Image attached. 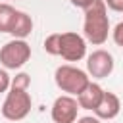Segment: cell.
Wrapping results in <instances>:
<instances>
[{
  "label": "cell",
  "instance_id": "6da1fadb",
  "mask_svg": "<svg viewBox=\"0 0 123 123\" xmlns=\"http://www.w3.org/2000/svg\"><path fill=\"white\" fill-rule=\"evenodd\" d=\"M85 12V19H83V37L86 42L94 44V46H102L111 29H110V17H108V8L104 4V0H94Z\"/></svg>",
  "mask_w": 123,
  "mask_h": 123
},
{
  "label": "cell",
  "instance_id": "7a4b0ae2",
  "mask_svg": "<svg viewBox=\"0 0 123 123\" xmlns=\"http://www.w3.org/2000/svg\"><path fill=\"white\" fill-rule=\"evenodd\" d=\"M54 83L56 86L69 94V96H77L88 83H90V77L85 69L73 65V63H63L60 67H56L54 71Z\"/></svg>",
  "mask_w": 123,
  "mask_h": 123
},
{
  "label": "cell",
  "instance_id": "3957f363",
  "mask_svg": "<svg viewBox=\"0 0 123 123\" xmlns=\"http://www.w3.org/2000/svg\"><path fill=\"white\" fill-rule=\"evenodd\" d=\"M31 108H33V98L29 94V88L10 86L2 104V117L8 121H21L31 113Z\"/></svg>",
  "mask_w": 123,
  "mask_h": 123
},
{
  "label": "cell",
  "instance_id": "277c9868",
  "mask_svg": "<svg viewBox=\"0 0 123 123\" xmlns=\"http://www.w3.org/2000/svg\"><path fill=\"white\" fill-rule=\"evenodd\" d=\"M31 60V46L25 38H12L0 48V63L4 69H21Z\"/></svg>",
  "mask_w": 123,
  "mask_h": 123
},
{
  "label": "cell",
  "instance_id": "5b68a950",
  "mask_svg": "<svg viewBox=\"0 0 123 123\" xmlns=\"http://www.w3.org/2000/svg\"><path fill=\"white\" fill-rule=\"evenodd\" d=\"M58 56L65 62H81L83 58H86L85 37L75 33V31L60 33V54Z\"/></svg>",
  "mask_w": 123,
  "mask_h": 123
},
{
  "label": "cell",
  "instance_id": "8992f818",
  "mask_svg": "<svg viewBox=\"0 0 123 123\" xmlns=\"http://www.w3.org/2000/svg\"><path fill=\"white\" fill-rule=\"evenodd\" d=\"M113 67H115V60L104 48H98V50H94L92 54L86 56V73L92 79H106V77H110L113 73Z\"/></svg>",
  "mask_w": 123,
  "mask_h": 123
},
{
  "label": "cell",
  "instance_id": "52a82bcc",
  "mask_svg": "<svg viewBox=\"0 0 123 123\" xmlns=\"http://www.w3.org/2000/svg\"><path fill=\"white\" fill-rule=\"evenodd\" d=\"M79 102L75 96L69 94H62L54 100L52 110H50V117L54 123H75V119L79 117Z\"/></svg>",
  "mask_w": 123,
  "mask_h": 123
},
{
  "label": "cell",
  "instance_id": "ba28073f",
  "mask_svg": "<svg viewBox=\"0 0 123 123\" xmlns=\"http://www.w3.org/2000/svg\"><path fill=\"white\" fill-rule=\"evenodd\" d=\"M121 111V100L115 92H110V90H104V96L100 100V104L94 108V115L98 119H104V121H110V119H115Z\"/></svg>",
  "mask_w": 123,
  "mask_h": 123
},
{
  "label": "cell",
  "instance_id": "9c48e42d",
  "mask_svg": "<svg viewBox=\"0 0 123 123\" xmlns=\"http://www.w3.org/2000/svg\"><path fill=\"white\" fill-rule=\"evenodd\" d=\"M102 96H104V88L98 85V83H94V81H90L75 98H77V102H79V108L81 110H88V111H94V108L100 104V100H102Z\"/></svg>",
  "mask_w": 123,
  "mask_h": 123
},
{
  "label": "cell",
  "instance_id": "30bf717a",
  "mask_svg": "<svg viewBox=\"0 0 123 123\" xmlns=\"http://www.w3.org/2000/svg\"><path fill=\"white\" fill-rule=\"evenodd\" d=\"M31 33H33V17L27 12L17 10L15 12V17L12 21V27H10L12 38H27Z\"/></svg>",
  "mask_w": 123,
  "mask_h": 123
},
{
  "label": "cell",
  "instance_id": "8fae6325",
  "mask_svg": "<svg viewBox=\"0 0 123 123\" xmlns=\"http://www.w3.org/2000/svg\"><path fill=\"white\" fill-rule=\"evenodd\" d=\"M15 8L8 2H2L0 4V33H10V27H12V21L15 17Z\"/></svg>",
  "mask_w": 123,
  "mask_h": 123
},
{
  "label": "cell",
  "instance_id": "7c38bea8",
  "mask_svg": "<svg viewBox=\"0 0 123 123\" xmlns=\"http://www.w3.org/2000/svg\"><path fill=\"white\" fill-rule=\"evenodd\" d=\"M42 48H44L46 54H50V56H58V54H60V33H52V35H48V37L44 38V42H42Z\"/></svg>",
  "mask_w": 123,
  "mask_h": 123
},
{
  "label": "cell",
  "instance_id": "4fadbf2b",
  "mask_svg": "<svg viewBox=\"0 0 123 123\" xmlns=\"http://www.w3.org/2000/svg\"><path fill=\"white\" fill-rule=\"evenodd\" d=\"M10 86H17V88H29V86H31V77H29V73H25V71L15 73V77H12V85H10Z\"/></svg>",
  "mask_w": 123,
  "mask_h": 123
},
{
  "label": "cell",
  "instance_id": "5bb4252c",
  "mask_svg": "<svg viewBox=\"0 0 123 123\" xmlns=\"http://www.w3.org/2000/svg\"><path fill=\"white\" fill-rule=\"evenodd\" d=\"M10 85H12V77L8 75V69L0 67V94L8 92L10 90Z\"/></svg>",
  "mask_w": 123,
  "mask_h": 123
},
{
  "label": "cell",
  "instance_id": "9a60e30c",
  "mask_svg": "<svg viewBox=\"0 0 123 123\" xmlns=\"http://www.w3.org/2000/svg\"><path fill=\"white\" fill-rule=\"evenodd\" d=\"M111 38H113V42H115L119 48H123V21H119V23L111 29Z\"/></svg>",
  "mask_w": 123,
  "mask_h": 123
},
{
  "label": "cell",
  "instance_id": "2e32d148",
  "mask_svg": "<svg viewBox=\"0 0 123 123\" xmlns=\"http://www.w3.org/2000/svg\"><path fill=\"white\" fill-rule=\"evenodd\" d=\"M104 4H106V8H108V10L123 13V0H104Z\"/></svg>",
  "mask_w": 123,
  "mask_h": 123
},
{
  "label": "cell",
  "instance_id": "e0dca14e",
  "mask_svg": "<svg viewBox=\"0 0 123 123\" xmlns=\"http://www.w3.org/2000/svg\"><path fill=\"white\" fill-rule=\"evenodd\" d=\"M75 123H102V119H98L94 113L92 115H83V117H77Z\"/></svg>",
  "mask_w": 123,
  "mask_h": 123
},
{
  "label": "cell",
  "instance_id": "ac0fdd59",
  "mask_svg": "<svg viewBox=\"0 0 123 123\" xmlns=\"http://www.w3.org/2000/svg\"><path fill=\"white\" fill-rule=\"evenodd\" d=\"M71 2V6H75V8H79V10H86L94 0H69Z\"/></svg>",
  "mask_w": 123,
  "mask_h": 123
}]
</instances>
